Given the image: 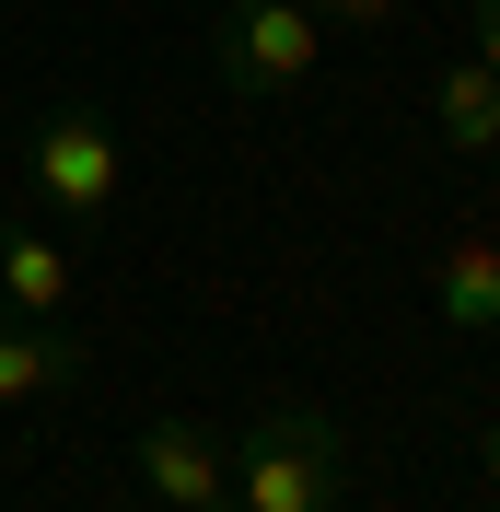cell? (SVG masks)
<instances>
[{"mask_svg":"<svg viewBox=\"0 0 500 512\" xmlns=\"http://www.w3.org/2000/svg\"><path fill=\"white\" fill-rule=\"evenodd\" d=\"M233 512H349V431L326 396H256L233 431Z\"/></svg>","mask_w":500,"mask_h":512,"instance_id":"cell-1","label":"cell"},{"mask_svg":"<svg viewBox=\"0 0 500 512\" xmlns=\"http://www.w3.org/2000/svg\"><path fill=\"white\" fill-rule=\"evenodd\" d=\"M198 47H210V82L233 105H291L326 70V24H314L303 0H221L210 24H198Z\"/></svg>","mask_w":500,"mask_h":512,"instance_id":"cell-2","label":"cell"},{"mask_svg":"<svg viewBox=\"0 0 500 512\" xmlns=\"http://www.w3.org/2000/svg\"><path fill=\"white\" fill-rule=\"evenodd\" d=\"M24 187H35V210H59V222H105L117 187H128L117 117H105V105H47L35 140H24Z\"/></svg>","mask_w":500,"mask_h":512,"instance_id":"cell-3","label":"cell"},{"mask_svg":"<svg viewBox=\"0 0 500 512\" xmlns=\"http://www.w3.org/2000/svg\"><path fill=\"white\" fill-rule=\"evenodd\" d=\"M128 454H140V489H152L163 512H233V443H221L210 419H187V408H152Z\"/></svg>","mask_w":500,"mask_h":512,"instance_id":"cell-4","label":"cell"},{"mask_svg":"<svg viewBox=\"0 0 500 512\" xmlns=\"http://www.w3.org/2000/svg\"><path fill=\"white\" fill-rule=\"evenodd\" d=\"M0 326H82V256L24 210H0Z\"/></svg>","mask_w":500,"mask_h":512,"instance_id":"cell-5","label":"cell"},{"mask_svg":"<svg viewBox=\"0 0 500 512\" xmlns=\"http://www.w3.org/2000/svg\"><path fill=\"white\" fill-rule=\"evenodd\" d=\"M94 373V338L82 326H0V408H47Z\"/></svg>","mask_w":500,"mask_h":512,"instance_id":"cell-6","label":"cell"},{"mask_svg":"<svg viewBox=\"0 0 500 512\" xmlns=\"http://www.w3.org/2000/svg\"><path fill=\"white\" fill-rule=\"evenodd\" d=\"M431 315L454 338H500V233H454L431 256Z\"/></svg>","mask_w":500,"mask_h":512,"instance_id":"cell-7","label":"cell"},{"mask_svg":"<svg viewBox=\"0 0 500 512\" xmlns=\"http://www.w3.org/2000/svg\"><path fill=\"white\" fill-rule=\"evenodd\" d=\"M431 140L454 163H489L500 152V70H477V59L442 70V82H431Z\"/></svg>","mask_w":500,"mask_h":512,"instance_id":"cell-8","label":"cell"},{"mask_svg":"<svg viewBox=\"0 0 500 512\" xmlns=\"http://www.w3.org/2000/svg\"><path fill=\"white\" fill-rule=\"evenodd\" d=\"M303 12H314V24H361V35L396 24V0H303Z\"/></svg>","mask_w":500,"mask_h":512,"instance_id":"cell-9","label":"cell"},{"mask_svg":"<svg viewBox=\"0 0 500 512\" xmlns=\"http://www.w3.org/2000/svg\"><path fill=\"white\" fill-rule=\"evenodd\" d=\"M466 59L500 70V0H477V12H466Z\"/></svg>","mask_w":500,"mask_h":512,"instance_id":"cell-10","label":"cell"},{"mask_svg":"<svg viewBox=\"0 0 500 512\" xmlns=\"http://www.w3.org/2000/svg\"><path fill=\"white\" fill-rule=\"evenodd\" d=\"M477 478L500 489V419H489V431H477Z\"/></svg>","mask_w":500,"mask_h":512,"instance_id":"cell-11","label":"cell"}]
</instances>
